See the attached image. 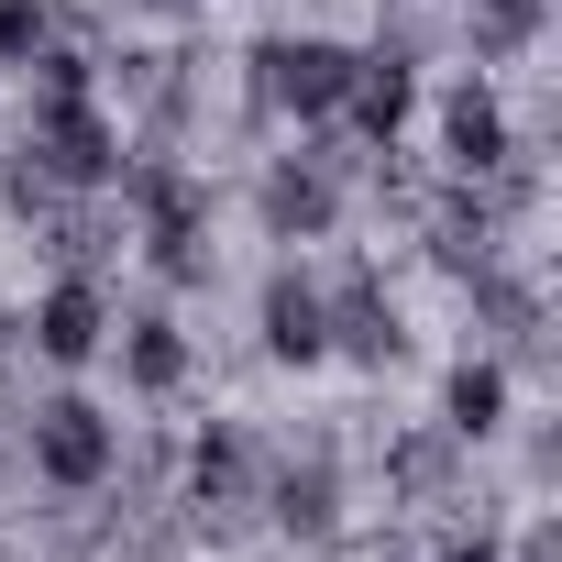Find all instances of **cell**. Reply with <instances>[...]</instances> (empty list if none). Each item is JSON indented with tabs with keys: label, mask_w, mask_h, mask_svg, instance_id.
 Instances as JSON below:
<instances>
[{
	"label": "cell",
	"mask_w": 562,
	"mask_h": 562,
	"mask_svg": "<svg viewBox=\"0 0 562 562\" xmlns=\"http://www.w3.org/2000/svg\"><path fill=\"white\" fill-rule=\"evenodd\" d=\"M23 155L56 177V188H100L111 166H122V133L89 111V89H45V111H34V133H23Z\"/></svg>",
	"instance_id": "obj_1"
},
{
	"label": "cell",
	"mask_w": 562,
	"mask_h": 562,
	"mask_svg": "<svg viewBox=\"0 0 562 562\" xmlns=\"http://www.w3.org/2000/svg\"><path fill=\"white\" fill-rule=\"evenodd\" d=\"M111 452H122V441H111V419H100L89 397H56V408L34 419V474H45V485H67V496H78V485H100V474H111Z\"/></svg>",
	"instance_id": "obj_2"
},
{
	"label": "cell",
	"mask_w": 562,
	"mask_h": 562,
	"mask_svg": "<svg viewBox=\"0 0 562 562\" xmlns=\"http://www.w3.org/2000/svg\"><path fill=\"white\" fill-rule=\"evenodd\" d=\"M254 67H265L254 89H265L276 111H299V122H331V111H342V78H353L342 45H265Z\"/></svg>",
	"instance_id": "obj_3"
},
{
	"label": "cell",
	"mask_w": 562,
	"mask_h": 562,
	"mask_svg": "<svg viewBox=\"0 0 562 562\" xmlns=\"http://www.w3.org/2000/svg\"><path fill=\"white\" fill-rule=\"evenodd\" d=\"M265 353H276V364H321V353H331V299L310 288L299 265L265 276Z\"/></svg>",
	"instance_id": "obj_4"
},
{
	"label": "cell",
	"mask_w": 562,
	"mask_h": 562,
	"mask_svg": "<svg viewBox=\"0 0 562 562\" xmlns=\"http://www.w3.org/2000/svg\"><path fill=\"white\" fill-rule=\"evenodd\" d=\"M408 100H419L408 56H353V78H342V111H353V133H364V144H397Z\"/></svg>",
	"instance_id": "obj_5"
},
{
	"label": "cell",
	"mask_w": 562,
	"mask_h": 562,
	"mask_svg": "<svg viewBox=\"0 0 562 562\" xmlns=\"http://www.w3.org/2000/svg\"><path fill=\"white\" fill-rule=\"evenodd\" d=\"M144 232H155V265H166V276H199V265H210V254H199L210 210H199L188 177H144Z\"/></svg>",
	"instance_id": "obj_6"
},
{
	"label": "cell",
	"mask_w": 562,
	"mask_h": 562,
	"mask_svg": "<svg viewBox=\"0 0 562 562\" xmlns=\"http://www.w3.org/2000/svg\"><path fill=\"white\" fill-rule=\"evenodd\" d=\"M100 331H111V310H100V288H89V276L45 288V310H34V342H45L56 364H89V353H100Z\"/></svg>",
	"instance_id": "obj_7"
},
{
	"label": "cell",
	"mask_w": 562,
	"mask_h": 562,
	"mask_svg": "<svg viewBox=\"0 0 562 562\" xmlns=\"http://www.w3.org/2000/svg\"><path fill=\"white\" fill-rule=\"evenodd\" d=\"M331 353H353V364H397V310H386L375 276H353V288L331 299Z\"/></svg>",
	"instance_id": "obj_8"
},
{
	"label": "cell",
	"mask_w": 562,
	"mask_h": 562,
	"mask_svg": "<svg viewBox=\"0 0 562 562\" xmlns=\"http://www.w3.org/2000/svg\"><path fill=\"white\" fill-rule=\"evenodd\" d=\"M441 144H452V166H463V177H507V111H496L485 89H452Z\"/></svg>",
	"instance_id": "obj_9"
},
{
	"label": "cell",
	"mask_w": 562,
	"mask_h": 562,
	"mask_svg": "<svg viewBox=\"0 0 562 562\" xmlns=\"http://www.w3.org/2000/svg\"><path fill=\"white\" fill-rule=\"evenodd\" d=\"M331 210H342V199H331V177H321V166H276V177H265V232L321 243V232H331Z\"/></svg>",
	"instance_id": "obj_10"
},
{
	"label": "cell",
	"mask_w": 562,
	"mask_h": 562,
	"mask_svg": "<svg viewBox=\"0 0 562 562\" xmlns=\"http://www.w3.org/2000/svg\"><path fill=\"white\" fill-rule=\"evenodd\" d=\"M122 364H133V386H144V397H166V386L188 375V342H177V321H133Z\"/></svg>",
	"instance_id": "obj_11"
},
{
	"label": "cell",
	"mask_w": 562,
	"mask_h": 562,
	"mask_svg": "<svg viewBox=\"0 0 562 562\" xmlns=\"http://www.w3.org/2000/svg\"><path fill=\"white\" fill-rule=\"evenodd\" d=\"M441 408H452V430H496V408H507V375H496V364H452Z\"/></svg>",
	"instance_id": "obj_12"
},
{
	"label": "cell",
	"mask_w": 562,
	"mask_h": 562,
	"mask_svg": "<svg viewBox=\"0 0 562 562\" xmlns=\"http://www.w3.org/2000/svg\"><path fill=\"white\" fill-rule=\"evenodd\" d=\"M540 12H551V0H474V45L485 56H518L540 34Z\"/></svg>",
	"instance_id": "obj_13"
},
{
	"label": "cell",
	"mask_w": 562,
	"mask_h": 562,
	"mask_svg": "<svg viewBox=\"0 0 562 562\" xmlns=\"http://www.w3.org/2000/svg\"><path fill=\"white\" fill-rule=\"evenodd\" d=\"M276 518H288V529H331V474H321V463L288 474V485H276Z\"/></svg>",
	"instance_id": "obj_14"
},
{
	"label": "cell",
	"mask_w": 562,
	"mask_h": 562,
	"mask_svg": "<svg viewBox=\"0 0 562 562\" xmlns=\"http://www.w3.org/2000/svg\"><path fill=\"white\" fill-rule=\"evenodd\" d=\"M199 496H210V507H232V496H243V441H232V430H210V441H199Z\"/></svg>",
	"instance_id": "obj_15"
},
{
	"label": "cell",
	"mask_w": 562,
	"mask_h": 562,
	"mask_svg": "<svg viewBox=\"0 0 562 562\" xmlns=\"http://www.w3.org/2000/svg\"><path fill=\"white\" fill-rule=\"evenodd\" d=\"M45 56V0H0V67Z\"/></svg>",
	"instance_id": "obj_16"
},
{
	"label": "cell",
	"mask_w": 562,
	"mask_h": 562,
	"mask_svg": "<svg viewBox=\"0 0 562 562\" xmlns=\"http://www.w3.org/2000/svg\"><path fill=\"white\" fill-rule=\"evenodd\" d=\"M452 562H496V551H485V540H474V551H452Z\"/></svg>",
	"instance_id": "obj_17"
},
{
	"label": "cell",
	"mask_w": 562,
	"mask_h": 562,
	"mask_svg": "<svg viewBox=\"0 0 562 562\" xmlns=\"http://www.w3.org/2000/svg\"><path fill=\"white\" fill-rule=\"evenodd\" d=\"M0 342H12V321H0Z\"/></svg>",
	"instance_id": "obj_18"
}]
</instances>
